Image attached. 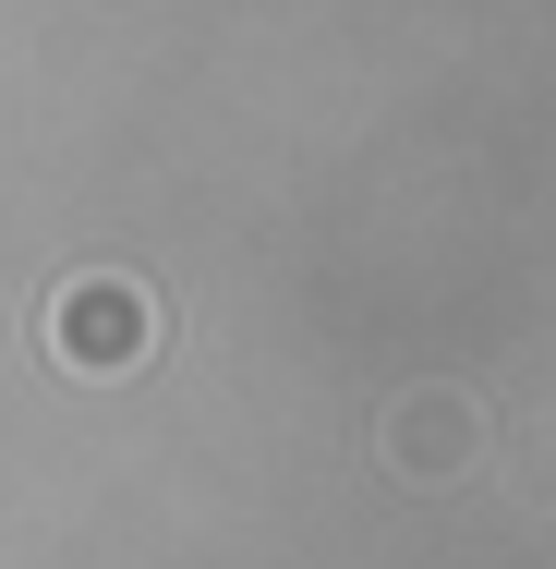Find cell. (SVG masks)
<instances>
[{"instance_id":"6da1fadb","label":"cell","mask_w":556,"mask_h":569,"mask_svg":"<svg viewBox=\"0 0 556 569\" xmlns=\"http://www.w3.org/2000/svg\"><path fill=\"white\" fill-rule=\"evenodd\" d=\"M49 328H61L73 363H98V376L133 363V303H121V291H85V303H73V316H49Z\"/></svg>"}]
</instances>
